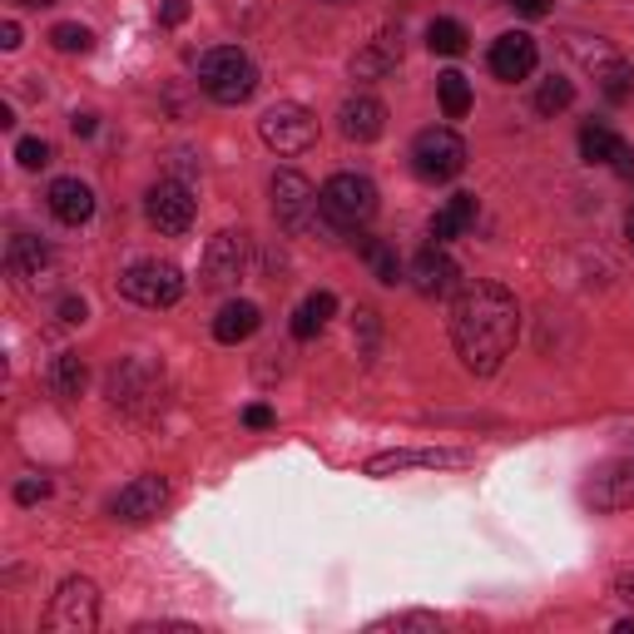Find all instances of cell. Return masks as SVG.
I'll return each instance as SVG.
<instances>
[{
	"instance_id": "6da1fadb",
	"label": "cell",
	"mask_w": 634,
	"mask_h": 634,
	"mask_svg": "<svg viewBox=\"0 0 634 634\" xmlns=\"http://www.w3.org/2000/svg\"><path fill=\"white\" fill-rule=\"evenodd\" d=\"M521 337V308L501 283H466L452 302V343L466 372L491 376Z\"/></svg>"
},
{
	"instance_id": "7a4b0ae2",
	"label": "cell",
	"mask_w": 634,
	"mask_h": 634,
	"mask_svg": "<svg viewBox=\"0 0 634 634\" xmlns=\"http://www.w3.org/2000/svg\"><path fill=\"white\" fill-rule=\"evenodd\" d=\"M199 85H204V95L214 99V105H243V99L259 89V70H253V60H248L243 50L218 45V50H208L204 60H199Z\"/></svg>"
},
{
	"instance_id": "3957f363",
	"label": "cell",
	"mask_w": 634,
	"mask_h": 634,
	"mask_svg": "<svg viewBox=\"0 0 634 634\" xmlns=\"http://www.w3.org/2000/svg\"><path fill=\"white\" fill-rule=\"evenodd\" d=\"M318 204H323V218L333 228H362L367 218L376 214V189L362 174H333V179L323 183Z\"/></svg>"
},
{
	"instance_id": "277c9868",
	"label": "cell",
	"mask_w": 634,
	"mask_h": 634,
	"mask_svg": "<svg viewBox=\"0 0 634 634\" xmlns=\"http://www.w3.org/2000/svg\"><path fill=\"white\" fill-rule=\"evenodd\" d=\"M99 624V590L85 575H70L60 590H55L50 610H45V630L55 634H89Z\"/></svg>"
},
{
	"instance_id": "5b68a950",
	"label": "cell",
	"mask_w": 634,
	"mask_h": 634,
	"mask_svg": "<svg viewBox=\"0 0 634 634\" xmlns=\"http://www.w3.org/2000/svg\"><path fill=\"white\" fill-rule=\"evenodd\" d=\"M411 169L431 183L456 179V174L466 169V140L456 130H441V124L436 130H421L417 140H411Z\"/></svg>"
},
{
	"instance_id": "8992f818",
	"label": "cell",
	"mask_w": 634,
	"mask_h": 634,
	"mask_svg": "<svg viewBox=\"0 0 634 634\" xmlns=\"http://www.w3.org/2000/svg\"><path fill=\"white\" fill-rule=\"evenodd\" d=\"M119 292L130 302H140V308H174V302L183 298V273L174 268V263L144 259L119 278Z\"/></svg>"
},
{
	"instance_id": "52a82bcc",
	"label": "cell",
	"mask_w": 634,
	"mask_h": 634,
	"mask_svg": "<svg viewBox=\"0 0 634 634\" xmlns=\"http://www.w3.org/2000/svg\"><path fill=\"white\" fill-rule=\"evenodd\" d=\"M259 134H263V144L268 149H278V154H302V149H312L318 144V115H312L308 105H273L268 115L259 119Z\"/></svg>"
},
{
	"instance_id": "ba28073f",
	"label": "cell",
	"mask_w": 634,
	"mask_h": 634,
	"mask_svg": "<svg viewBox=\"0 0 634 634\" xmlns=\"http://www.w3.org/2000/svg\"><path fill=\"white\" fill-rule=\"evenodd\" d=\"M318 208H323V204H318V189H312L298 169L273 174V214H278V224L288 228V234H308Z\"/></svg>"
},
{
	"instance_id": "9c48e42d",
	"label": "cell",
	"mask_w": 634,
	"mask_h": 634,
	"mask_svg": "<svg viewBox=\"0 0 634 634\" xmlns=\"http://www.w3.org/2000/svg\"><path fill=\"white\" fill-rule=\"evenodd\" d=\"M248 273V234L224 228L218 238H208L204 248V288H234Z\"/></svg>"
},
{
	"instance_id": "30bf717a",
	"label": "cell",
	"mask_w": 634,
	"mask_h": 634,
	"mask_svg": "<svg viewBox=\"0 0 634 634\" xmlns=\"http://www.w3.org/2000/svg\"><path fill=\"white\" fill-rule=\"evenodd\" d=\"M144 214H149V224L159 228V234H189V224H194V199H189L183 183L164 179V183H154V189H149Z\"/></svg>"
},
{
	"instance_id": "8fae6325",
	"label": "cell",
	"mask_w": 634,
	"mask_h": 634,
	"mask_svg": "<svg viewBox=\"0 0 634 634\" xmlns=\"http://www.w3.org/2000/svg\"><path fill=\"white\" fill-rule=\"evenodd\" d=\"M164 501H169V481H164V476H134V481L115 495V516L124 521V526H140V521L159 516Z\"/></svg>"
},
{
	"instance_id": "7c38bea8",
	"label": "cell",
	"mask_w": 634,
	"mask_h": 634,
	"mask_svg": "<svg viewBox=\"0 0 634 634\" xmlns=\"http://www.w3.org/2000/svg\"><path fill=\"white\" fill-rule=\"evenodd\" d=\"M159 397V376H154L149 362H124L109 372V402L124 411H144Z\"/></svg>"
},
{
	"instance_id": "4fadbf2b",
	"label": "cell",
	"mask_w": 634,
	"mask_h": 634,
	"mask_svg": "<svg viewBox=\"0 0 634 634\" xmlns=\"http://www.w3.org/2000/svg\"><path fill=\"white\" fill-rule=\"evenodd\" d=\"M575 50H581V60L595 70V80H600V89H605L610 105H624V99L634 95V65H630V60H620V55L605 50V45H595V50L575 45Z\"/></svg>"
},
{
	"instance_id": "5bb4252c",
	"label": "cell",
	"mask_w": 634,
	"mask_h": 634,
	"mask_svg": "<svg viewBox=\"0 0 634 634\" xmlns=\"http://www.w3.org/2000/svg\"><path fill=\"white\" fill-rule=\"evenodd\" d=\"M536 60H540V50H536V40L530 35H521V31H505L501 40L491 45V75L495 80H526L530 70H536Z\"/></svg>"
},
{
	"instance_id": "9a60e30c",
	"label": "cell",
	"mask_w": 634,
	"mask_h": 634,
	"mask_svg": "<svg viewBox=\"0 0 634 634\" xmlns=\"http://www.w3.org/2000/svg\"><path fill=\"white\" fill-rule=\"evenodd\" d=\"M337 124H343V134L352 144H372L382 140V130H387V105L372 95H352L343 109H337Z\"/></svg>"
},
{
	"instance_id": "2e32d148",
	"label": "cell",
	"mask_w": 634,
	"mask_h": 634,
	"mask_svg": "<svg viewBox=\"0 0 634 634\" xmlns=\"http://www.w3.org/2000/svg\"><path fill=\"white\" fill-rule=\"evenodd\" d=\"M585 501L595 511H624V505H634V462H614L605 471H595V481L585 486Z\"/></svg>"
},
{
	"instance_id": "e0dca14e",
	"label": "cell",
	"mask_w": 634,
	"mask_h": 634,
	"mask_svg": "<svg viewBox=\"0 0 634 634\" xmlns=\"http://www.w3.org/2000/svg\"><path fill=\"white\" fill-rule=\"evenodd\" d=\"M456 278H462V268L452 263V253H441V243H431L427 253L411 259V288H417L421 298H441V292H452Z\"/></svg>"
},
{
	"instance_id": "ac0fdd59",
	"label": "cell",
	"mask_w": 634,
	"mask_h": 634,
	"mask_svg": "<svg viewBox=\"0 0 634 634\" xmlns=\"http://www.w3.org/2000/svg\"><path fill=\"white\" fill-rule=\"evenodd\" d=\"M45 199H50V214L70 228H80V224L95 218V194H89V183H80V179H55Z\"/></svg>"
},
{
	"instance_id": "d6986e66",
	"label": "cell",
	"mask_w": 634,
	"mask_h": 634,
	"mask_svg": "<svg viewBox=\"0 0 634 634\" xmlns=\"http://www.w3.org/2000/svg\"><path fill=\"white\" fill-rule=\"evenodd\" d=\"M402 65V31H382L376 40H367V50L352 60L357 80H382Z\"/></svg>"
},
{
	"instance_id": "ffe728a7",
	"label": "cell",
	"mask_w": 634,
	"mask_h": 634,
	"mask_svg": "<svg viewBox=\"0 0 634 634\" xmlns=\"http://www.w3.org/2000/svg\"><path fill=\"white\" fill-rule=\"evenodd\" d=\"M5 268H11V278H21V283H40L45 273H50V248H45L35 234H15L11 248H5Z\"/></svg>"
},
{
	"instance_id": "44dd1931",
	"label": "cell",
	"mask_w": 634,
	"mask_h": 634,
	"mask_svg": "<svg viewBox=\"0 0 634 634\" xmlns=\"http://www.w3.org/2000/svg\"><path fill=\"white\" fill-rule=\"evenodd\" d=\"M259 323H263V312L253 308V302H224V308H218V318H214V337L218 343H248V337L259 333Z\"/></svg>"
},
{
	"instance_id": "7402d4cb",
	"label": "cell",
	"mask_w": 634,
	"mask_h": 634,
	"mask_svg": "<svg viewBox=\"0 0 634 634\" xmlns=\"http://www.w3.org/2000/svg\"><path fill=\"white\" fill-rule=\"evenodd\" d=\"M466 452H382L367 462V476H392L411 471V466H462Z\"/></svg>"
},
{
	"instance_id": "603a6c76",
	"label": "cell",
	"mask_w": 634,
	"mask_h": 634,
	"mask_svg": "<svg viewBox=\"0 0 634 634\" xmlns=\"http://www.w3.org/2000/svg\"><path fill=\"white\" fill-rule=\"evenodd\" d=\"M471 224H476V199L456 194L436 208V218H431V238H436V243H452V238H462Z\"/></svg>"
},
{
	"instance_id": "cb8c5ba5",
	"label": "cell",
	"mask_w": 634,
	"mask_h": 634,
	"mask_svg": "<svg viewBox=\"0 0 634 634\" xmlns=\"http://www.w3.org/2000/svg\"><path fill=\"white\" fill-rule=\"evenodd\" d=\"M333 312H337L333 292H308V298H302V308L292 312V337H298V343H312V337L327 327V318H333Z\"/></svg>"
},
{
	"instance_id": "d4e9b609",
	"label": "cell",
	"mask_w": 634,
	"mask_h": 634,
	"mask_svg": "<svg viewBox=\"0 0 634 634\" xmlns=\"http://www.w3.org/2000/svg\"><path fill=\"white\" fill-rule=\"evenodd\" d=\"M624 149L620 134H610L605 124H585L581 130V159L585 164H614V154Z\"/></svg>"
},
{
	"instance_id": "484cf974",
	"label": "cell",
	"mask_w": 634,
	"mask_h": 634,
	"mask_svg": "<svg viewBox=\"0 0 634 634\" xmlns=\"http://www.w3.org/2000/svg\"><path fill=\"white\" fill-rule=\"evenodd\" d=\"M436 95H441L446 119H466V115H471V85H466L462 70H446V75L436 80Z\"/></svg>"
},
{
	"instance_id": "4316f807",
	"label": "cell",
	"mask_w": 634,
	"mask_h": 634,
	"mask_svg": "<svg viewBox=\"0 0 634 634\" xmlns=\"http://www.w3.org/2000/svg\"><path fill=\"white\" fill-rule=\"evenodd\" d=\"M80 387H85V362L75 352H60L50 362V392L55 397H80Z\"/></svg>"
},
{
	"instance_id": "83f0119b",
	"label": "cell",
	"mask_w": 634,
	"mask_h": 634,
	"mask_svg": "<svg viewBox=\"0 0 634 634\" xmlns=\"http://www.w3.org/2000/svg\"><path fill=\"white\" fill-rule=\"evenodd\" d=\"M357 253H362V259H367V268L376 273V283H387V288H392V283L402 278L397 253H392L387 243H376V238H357Z\"/></svg>"
},
{
	"instance_id": "f1b7e54d",
	"label": "cell",
	"mask_w": 634,
	"mask_h": 634,
	"mask_svg": "<svg viewBox=\"0 0 634 634\" xmlns=\"http://www.w3.org/2000/svg\"><path fill=\"white\" fill-rule=\"evenodd\" d=\"M427 45H431V55H466V25L462 21H431Z\"/></svg>"
},
{
	"instance_id": "f546056e",
	"label": "cell",
	"mask_w": 634,
	"mask_h": 634,
	"mask_svg": "<svg viewBox=\"0 0 634 634\" xmlns=\"http://www.w3.org/2000/svg\"><path fill=\"white\" fill-rule=\"evenodd\" d=\"M50 45H55V50H60V55H89V50H95V35H89L85 31V25H55V31H50Z\"/></svg>"
},
{
	"instance_id": "4dcf8cb0",
	"label": "cell",
	"mask_w": 634,
	"mask_h": 634,
	"mask_svg": "<svg viewBox=\"0 0 634 634\" xmlns=\"http://www.w3.org/2000/svg\"><path fill=\"white\" fill-rule=\"evenodd\" d=\"M570 105H575V85H570V80H546V85H540V95H536L540 115H560V109H570Z\"/></svg>"
},
{
	"instance_id": "1f68e13d",
	"label": "cell",
	"mask_w": 634,
	"mask_h": 634,
	"mask_svg": "<svg viewBox=\"0 0 634 634\" xmlns=\"http://www.w3.org/2000/svg\"><path fill=\"white\" fill-rule=\"evenodd\" d=\"M436 614H427V610H402V614H387V620H376L372 630H436Z\"/></svg>"
},
{
	"instance_id": "d6a6232c",
	"label": "cell",
	"mask_w": 634,
	"mask_h": 634,
	"mask_svg": "<svg viewBox=\"0 0 634 634\" xmlns=\"http://www.w3.org/2000/svg\"><path fill=\"white\" fill-rule=\"evenodd\" d=\"M15 159H21V169H45V164H50V144H45V140H21V144H15Z\"/></svg>"
},
{
	"instance_id": "836d02e7",
	"label": "cell",
	"mask_w": 634,
	"mask_h": 634,
	"mask_svg": "<svg viewBox=\"0 0 634 634\" xmlns=\"http://www.w3.org/2000/svg\"><path fill=\"white\" fill-rule=\"evenodd\" d=\"M45 495H50V481H45V476H25V481L15 486V501L21 505H35V501H45Z\"/></svg>"
},
{
	"instance_id": "e575fe53",
	"label": "cell",
	"mask_w": 634,
	"mask_h": 634,
	"mask_svg": "<svg viewBox=\"0 0 634 634\" xmlns=\"http://www.w3.org/2000/svg\"><path fill=\"white\" fill-rule=\"evenodd\" d=\"M243 427H253V431H268V427H273V407H263V402H253V407H243Z\"/></svg>"
},
{
	"instance_id": "d590c367",
	"label": "cell",
	"mask_w": 634,
	"mask_h": 634,
	"mask_svg": "<svg viewBox=\"0 0 634 634\" xmlns=\"http://www.w3.org/2000/svg\"><path fill=\"white\" fill-rule=\"evenodd\" d=\"M189 21V0H164L159 5V25H183Z\"/></svg>"
},
{
	"instance_id": "8d00e7d4",
	"label": "cell",
	"mask_w": 634,
	"mask_h": 634,
	"mask_svg": "<svg viewBox=\"0 0 634 634\" xmlns=\"http://www.w3.org/2000/svg\"><path fill=\"white\" fill-rule=\"evenodd\" d=\"M60 323H85V298H60Z\"/></svg>"
},
{
	"instance_id": "74e56055",
	"label": "cell",
	"mask_w": 634,
	"mask_h": 634,
	"mask_svg": "<svg viewBox=\"0 0 634 634\" xmlns=\"http://www.w3.org/2000/svg\"><path fill=\"white\" fill-rule=\"evenodd\" d=\"M357 327H362V343H367V352H372V343H376V312H357Z\"/></svg>"
},
{
	"instance_id": "f35d334b",
	"label": "cell",
	"mask_w": 634,
	"mask_h": 634,
	"mask_svg": "<svg viewBox=\"0 0 634 634\" xmlns=\"http://www.w3.org/2000/svg\"><path fill=\"white\" fill-rule=\"evenodd\" d=\"M0 50H21V25L15 21L0 25Z\"/></svg>"
},
{
	"instance_id": "ab89813d",
	"label": "cell",
	"mask_w": 634,
	"mask_h": 634,
	"mask_svg": "<svg viewBox=\"0 0 634 634\" xmlns=\"http://www.w3.org/2000/svg\"><path fill=\"white\" fill-rule=\"evenodd\" d=\"M511 5H516L521 15H530V21H540V15L550 11V0H511Z\"/></svg>"
},
{
	"instance_id": "60d3db41",
	"label": "cell",
	"mask_w": 634,
	"mask_h": 634,
	"mask_svg": "<svg viewBox=\"0 0 634 634\" xmlns=\"http://www.w3.org/2000/svg\"><path fill=\"white\" fill-rule=\"evenodd\" d=\"M614 595H620L624 605H634V570H624V575H614Z\"/></svg>"
},
{
	"instance_id": "b9f144b4",
	"label": "cell",
	"mask_w": 634,
	"mask_h": 634,
	"mask_svg": "<svg viewBox=\"0 0 634 634\" xmlns=\"http://www.w3.org/2000/svg\"><path fill=\"white\" fill-rule=\"evenodd\" d=\"M70 130H75L80 140H89V134L99 130V119H95V115H75V119H70Z\"/></svg>"
},
{
	"instance_id": "7bdbcfd3",
	"label": "cell",
	"mask_w": 634,
	"mask_h": 634,
	"mask_svg": "<svg viewBox=\"0 0 634 634\" xmlns=\"http://www.w3.org/2000/svg\"><path fill=\"white\" fill-rule=\"evenodd\" d=\"M624 238H630V248H634V208L624 214Z\"/></svg>"
},
{
	"instance_id": "ee69618b",
	"label": "cell",
	"mask_w": 634,
	"mask_h": 634,
	"mask_svg": "<svg viewBox=\"0 0 634 634\" xmlns=\"http://www.w3.org/2000/svg\"><path fill=\"white\" fill-rule=\"evenodd\" d=\"M614 634H634V620H620V624H614Z\"/></svg>"
},
{
	"instance_id": "f6af8a7d",
	"label": "cell",
	"mask_w": 634,
	"mask_h": 634,
	"mask_svg": "<svg viewBox=\"0 0 634 634\" xmlns=\"http://www.w3.org/2000/svg\"><path fill=\"white\" fill-rule=\"evenodd\" d=\"M21 5H55V0H21Z\"/></svg>"
},
{
	"instance_id": "bcb514c9",
	"label": "cell",
	"mask_w": 634,
	"mask_h": 634,
	"mask_svg": "<svg viewBox=\"0 0 634 634\" xmlns=\"http://www.w3.org/2000/svg\"><path fill=\"white\" fill-rule=\"evenodd\" d=\"M327 5H347V0H327Z\"/></svg>"
}]
</instances>
